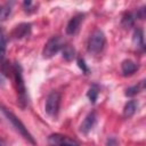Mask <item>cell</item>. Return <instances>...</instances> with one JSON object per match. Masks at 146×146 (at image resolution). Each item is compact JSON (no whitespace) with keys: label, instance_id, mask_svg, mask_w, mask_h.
<instances>
[{"label":"cell","instance_id":"cell-16","mask_svg":"<svg viewBox=\"0 0 146 146\" xmlns=\"http://www.w3.org/2000/svg\"><path fill=\"white\" fill-rule=\"evenodd\" d=\"M98 94H99V91H98V87H97V86H92V87L89 89V91H88V97H89V99H90L91 103H95V102H96V99H97V97H98Z\"/></svg>","mask_w":146,"mask_h":146},{"label":"cell","instance_id":"cell-8","mask_svg":"<svg viewBox=\"0 0 146 146\" xmlns=\"http://www.w3.org/2000/svg\"><path fill=\"white\" fill-rule=\"evenodd\" d=\"M30 32H31V25L27 23H22L14 29V31L11 32V36L15 39H22L27 36Z\"/></svg>","mask_w":146,"mask_h":146},{"label":"cell","instance_id":"cell-13","mask_svg":"<svg viewBox=\"0 0 146 146\" xmlns=\"http://www.w3.org/2000/svg\"><path fill=\"white\" fill-rule=\"evenodd\" d=\"M62 52H63V57H64L67 62L72 60V59L75 57V50H74V48H73L72 46H70V44L64 46V47L62 48Z\"/></svg>","mask_w":146,"mask_h":146},{"label":"cell","instance_id":"cell-19","mask_svg":"<svg viewBox=\"0 0 146 146\" xmlns=\"http://www.w3.org/2000/svg\"><path fill=\"white\" fill-rule=\"evenodd\" d=\"M107 145H108V146H115V145H116V140H115L114 138H110Z\"/></svg>","mask_w":146,"mask_h":146},{"label":"cell","instance_id":"cell-20","mask_svg":"<svg viewBox=\"0 0 146 146\" xmlns=\"http://www.w3.org/2000/svg\"><path fill=\"white\" fill-rule=\"evenodd\" d=\"M0 146H5V140L2 138H0Z\"/></svg>","mask_w":146,"mask_h":146},{"label":"cell","instance_id":"cell-7","mask_svg":"<svg viewBox=\"0 0 146 146\" xmlns=\"http://www.w3.org/2000/svg\"><path fill=\"white\" fill-rule=\"evenodd\" d=\"M83 18H84V15L83 14H76L75 16H73L70 21H68V23H67V26H66V33L68 34V35H74L78 31H79V29H80V25L82 24V22H83Z\"/></svg>","mask_w":146,"mask_h":146},{"label":"cell","instance_id":"cell-22","mask_svg":"<svg viewBox=\"0 0 146 146\" xmlns=\"http://www.w3.org/2000/svg\"><path fill=\"white\" fill-rule=\"evenodd\" d=\"M0 83L2 84V79H1V75H0Z\"/></svg>","mask_w":146,"mask_h":146},{"label":"cell","instance_id":"cell-6","mask_svg":"<svg viewBox=\"0 0 146 146\" xmlns=\"http://www.w3.org/2000/svg\"><path fill=\"white\" fill-rule=\"evenodd\" d=\"M64 47L63 44V40L60 36H52L48 40V42L44 44L42 55L44 58H50L54 55H56L62 48Z\"/></svg>","mask_w":146,"mask_h":146},{"label":"cell","instance_id":"cell-12","mask_svg":"<svg viewBox=\"0 0 146 146\" xmlns=\"http://www.w3.org/2000/svg\"><path fill=\"white\" fill-rule=\"evenodd\" d=\"M137 106H138V104H137L136 100H130V102H128V103L125 104L124 108H123V115H124L125 117L132 116V115L135 114L136 110H137Z\"/></svg>","mask_w":146,"mask_h":146},{"label":"cell","instance_id":"cell-21","mask_svg":"<svg viewBox=\"0 0 146 146\" xmlns=\"http://www.w3.org/2000/svg\"><path fill=\"white\" fill-rule=\"evenodd\" d=\"M1 38H3V33H2V30H1V27H0V39Z\"/></svg>","mask_w":146,"mask_h":146},{"label":"cell","instance_id":"cell-15","mask_svg":"<svg viewBox=\"0 0 146 146\" xmlns=\"http://www.w3.org/2000/svg\"><path fill=\"white\" fill-rule=\"evenodd\" d=\"M136 17H137V16H135L132 13H128V14H125V15L123 16V18H122V24H123L125 27L131 26V25L133 24Z\"/></svg>","mask_w":146,"mask_h":146},{"label":"cell","instance_id":"cell-4","mask_svg":"<svg viewBox=\"0 0 146 146\" xmlns=\"http://www.w3.org/2000/svg\"><path fill=\"white\" fill-rule=\"evenodd\" d=\"M59 106H60V95L57 91H51L46 100L44 105V111L50 117H56L58 112H59Z\"/></svg>","mask_w":146,"mask_h":146},{"label":"cell","instance_id":"cell-14","mask_svg":"<svg viewBox=\"0 0 146 146\" xmlns=\"http://www.w3.org/2000/svg\"><path fill=\"white\" fill-rule=\"evenodd\" d=\"M11 13V3H3L0 6V21H6Z\"/></svg>","mask_w":146,"mask_h":146},{"label":"cell","instance_id":"cell-10","mask_svg":"<svg viewBox=\"0 0 146 146\" xmlns=\"http://www.w3.org/2000/svg\"><path fill=\"white\" fill-rule=\"evenodd\" d=\"M121 70H122V74L124 76H128V75H132L137 70H138V65L130 60V59H125L122 62L121 64Z\"/></svg>","mask_w":146,"mask_h":146},{"label":"cell","instance_id":"cell-3","mask_svg":"<svg viewBox=\"0 0 146 146\" xmlns=\"http://www.w3.org/2000/svg\"><path fill=\"white\" fill-rule=\"evenodd\" d=\"M105 34L102 30H95L88 39V51L91 54H99L105 47Z\"/></svg>","mask_w":146,"mask_h":146},{"label":"cell","instance_id":"cell-5","mask_svg":"<svg viewBox=\"0 0 146 146\" xmlns=\"http://www.w3.org/2000/svg\"><path fill=\"white\" fill-rule=\"evenodd\" d=\"M49 146H80V143L68 136L62 133H52L48 137Z\"/></svg>","mask_w":146,"mask_h":146},{"label":"cell","instance_id":"cell-9","mask_svg":"<svg viewBox=\"0 0 146 146\" xmlns=\"http://www.w3.org/2000/svg\"><path fill=\"white\" fill-rule=\"evenodd\" d=\"M96 119H97V116H96V113L95 112L89 113L86 116V119L83 120V122H82V124L80 127V131L83 132V133H88L94 128V125L96 123Z\"/></svg>","mask_w":146,"mask_h":146},{"label":"cell","instance_id":"cell-18","mask_svg":"<svg viewBox=\"0 0 146 146\" xmlns=\"http://www.w3.org/2000/svg\"><path fill=\"white\" fill-rule=\"evenodd\" d=\"M78 64H79L80 68H81L86 74H88V73H89V70H88V67L86 66V63H84V60H83V59L79 58V59H78Z\"/></svg>","mask_w":146,"mask_h":146},{"label":"cell","instance_id":"cell-2","mask_svg":"<svg viewBox=\"0 0 146 146\" xmlns=\"http://www.w3.org/2000/svg\"><path fill=\"white\" fill-rule=\"evenodd\" d=\"M0 110H1V112L3 113V115L8 119V121H10L11 122V124L14 125V128L26 139V140H29L31 144H33V145H35V140H34V138H33V136L29 132V130H27V128H25V125L23 124V122L13 113V112H10L8 108H6L3 105H0Z\"/></svg>","mask_w":146,"mask_h":146},{"label":"cell","instance_id":"cell-11","mask_svg":"<svg viewBox=\"0 0 146 146\" xmlns=\"http://www.w3.org/2000/svg\"><path fill=\"white\" fill-rule=\"evenodd\" d=\"M133 44L137 49H140V50H144L145 49V43H144V34H143V31L140 29H137L135 30L133 32Z\"/></svg>","mask_w":146,"mask_h":146},{"label":"cell","instance_id":"cell-1","mask_svg":"<svg viewBox=\"0 0 146 146\" xmlns=\"http://www.w3.org/2000/svg\"><path fill=\"white\" fill-rule=\"evenodd\" d=\"M13 73L15 76V84H16V90L18 94V105L22 108H25L26 104H27V96H26V88H25V82L23 79V72H22V67L18 63L14 64L13 67Z\"/></svg>","mask_w":146,"mask_h":146},{"label":"cell","instance_id":"cell-17","mask_svg":"<svg viewBox=\"0 0 146 146\" xmlns=\"http://www.w3.org/2000/svg\"><path fill=\"white\" fill-rule=\"evenodd\" d=\"M141 87H143V83H141V84H138V86L130 87V88H128V89H127L125 95H127V96H130V97H131V96H135V95H137V94L140 91Z\"/></svg>","mask_w":146,"mask_h":146}]
</instances>
